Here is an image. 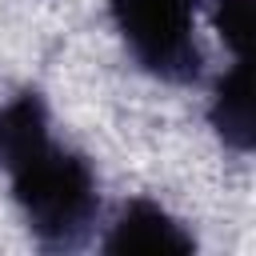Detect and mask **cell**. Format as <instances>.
Returning a JSON list of instances; mask_svg holds the SVG:
<instances>
[{
    "label": "cell",
    "mask_w": 256,
    "mask_h": 256,
    "mask_svg": "<svg viewBox=\"0 0 256 256\" xmlns=\"http://www.w3.org/2000/svg\"><path fill=\"white\" fill-rule=\"evenodd\" d=\"M12 184V200L20 204L28 232L56 252L80 248L100 212V188L92 164L44 136L32 152H24L12 168H4Z\"/></svg>",
    "instance_id": "1"
},
{
    "label": "cell",
    "mask_w": 256,
    "mask_h": 256,
    "mask_svg": "<svg viewBox=\"0 0 256 256\" xmlns=\"http://www.w3.org/2000/svg\"><path fill=\"white\" fill-rule=\"evenodd\" d=\"M44 136H52L44 96H40L36 88L16 92V96L0 108V172L12 168L24 152H32Z\"/></svg>",
    "instance_id": "5"
},
{
    "label": "cell",
    "mask_w": 256,
    "mask_h": 256,
    "mask_svg": "<svg viewBox=\"0 0 256 256\" xmlns=\"http://www.w3.org/2000/svg\"><path fill=\"white\" fill-rule=\"evenodd\" d=\"M212 16H216L220 40L236 56H248V44H252V0H216Z\"/></svg>",
    "instance_id": "6"
},
{
    "label": "cell",
    "mask_w": 256,
    "mask_h": 256,
    "mask_svg": "<svg viewBox=\"0 0 256 256\" xmlns=\"http://www.w3.org/2000/svg\"><path fill=\"white\" fill-rule=\"evenodd\" d=\"M196 8L200 0H108L112 24L132 60L164 84H196L204 72Z\"/></svg>",
    "instance_id": "2"
},
{
    "label": "cell",
    "mask_w": 256,
    "mask_h": 256,
    "mask_svg": "<svg viewBox=\"0 0 256 256\" xmlns=\"http://www.w3.org/2000/svg\"><path fill=\"white\" fill-rule=\"evenodd\" d=\"M208 120L216 128V136L236 148L248 152L252 148V72H248V56H236V64L220 76L212 104H208Z\"/></svg>",
    "instance_id": "4"
},
{
    "label": "cell",
    "mask_w": 256,
    "mask_h": 256,
    "mask_svg": "<svg viewBox=\"0 0 256 256\" xmlns=\"http://www.w3.org/2000/svg\"><path fill=\"white\" fill-rule=\"evenodd\" d=\"M108 256H128V252H172V256H188L196 252L192 232L156 200H128L120 208V216L112 220L104 244Z\"/></svg>",
    "instance_id": "3"
}]
</instances>
